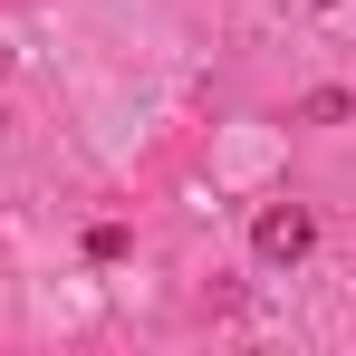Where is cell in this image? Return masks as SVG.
I'll use <instances>...</instances> for the list:
<instances>
[{
  "label": "cell",
  "mask_w": 356,
  "mask_h": 356,
  "mask_svg": "<svg viewBox=\"0 0 356 356\" xmlns=\"http://www.w3.org/2000/svg\"><path fill=\"white\" fill-rule=\"evenodd\" d=\"M308 10H337V0H308Z\"/></svg>",
  "instance_id": "cell-4"
},
{
  "label": "cell",
  "mask_w": 356,
  "mask_h": 356,
  "mask_svg": "<svg viewBox=\"0 0 356 356\" xmlns=\"http://www.w3.org/2000/svg\"><path fill=\"white\" fill-rule=\"evenodd\" d=\"M87 260H97V270H106V260H125V232H116V222H97V232H87Z\"/></svg>",
  "instance_id": "cell-3"
},
{
  "label": "cell",
  "mask_w": 356,
  "mask_h": 356,
  "mask_svg": "<svg viewBox=\"0 0 356 356\" xmlns=\"http://www.w3.org/2000/svg\"><path fill=\"white\" fill-rule=\"evenodd\" d=\"M347 106H356L347 87H318V97H308V106H298V116H308V125H347Z\"/></svg>",
  "instance_id": "cell-2"
},
{
  "label": "cell",
  "mask_w": 356,
  "mask_h": 356,
  "mask_svg": "<svg viewBox=\"0 0 356 356\" xmlns=\"http://www.w3.org/2000/svg\"><path fill=\"white\" fill-rule=\"evenodd\" d=\"M318 250V222H308V202H260V222H250V260H270V270H289Z\"/></svg>",
  "instance_id": "cell-1"
}]
</instances>
